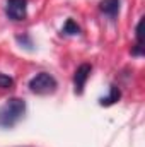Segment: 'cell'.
<instances>
[{"label": "cell", "mask_w": 145, "mask_h": 147, "mask_svg": "<svg viewBox=\"0 0 145 147\" xmlns=\"http://www.w3.org/2000/svg\"><path fill=\"white\" fill-rule=\"evenodd\" d=\"M26 113V103L21 98H10L0 106V128H12Z\"/></svg>", "instance_id": "6da1fadb"}, {"label": "cell", "mask_w": 145, "mask_h": 147, "mask_svg": "<svg viewBox=\"0 0 145 147\" xmlns=\"http://www.w3.org/2000/svg\"><path fill=\"white\" fill-rule=\"evenodd\" d=\"M29 89L31 92L39 94V96H46V94H53L56 91V80L53 75L46 72H39L29 80Z\"/></svg>", "instance_id": "7a4b0ae2"}, {"label": "cell", "mask_w": 145, "mask_h": 147, "mask_svg": "<svg viewBox=\"0 0 145 147\" xmlns=\"http://www.w3.org/2000/svg\"><path fill=\"white\" fill-rule=\"evenodd\" d=\"M5 14L12 21H24L28 16V0H7Z\"/></svg>", "instance_id": "3957f363"}, {"label": "cell", "mask_w": 145, "mask_h": 147, "mask_svg": "<svg viewBox=\"0 0 145 147\" xmlns=\"http://www.w3.org/2000/svg\"><path fill=\"white\" fill-rule=\"evenodd\" d=\"M92 72V67L89 63H82L77 70H75V75H73V86H75V92L77 94H82L84 92V86L89 79V75Z\"/></svg>", "instance_id": "277c9868"}, {"label": "cell", "mask_w": 145, "mask_h": 147, "mask_svg": "<svg viewBox=\"0 0 145 147\" xmlns=\"http://www.w3.org/2000/svg\"><path fill=\"white\" fill-rule=\"evenodd\" d=\"M119 2L121 0H103L99 7H101V10L106 16H109L111 19H114L118 16V12H119Z\"/></svg>", "instance_id": "5b68a950"}, {"label": "cell", "mask_w": 145, "mask_h": 147, "mask_svg": "<svg viewBox=\"0 0 145 147\" xmlns=\"http://www.w3.org/2000/svg\"><path fill=\"white\" fill-rule=\"evenodd\" d=\"M119 98H121V91H119L116 86H111V87H109V94L106 98H101V99H99V105H101V106H111V105L118 103Z\"/></svg>", "instance_id": "8992f818"}, {"label": "cell", "mask_w": 145, "mask_h": 147, "mask_svg": "<svg viewBox=\"0 0 145 147\" xmlns=\"http://www.w3.org/2000/svg\"><path fill=\"white\" fill-rule=\"evenodd\" d=\"M80 33V28L75 24V21L73 19H67V22H65V26H63V34H79Z\"/></svg>", "instance_id": "52a82bcc"}, {"label": "cell", "mask_w": 145, "mask_h": 147, "mask_svg": "<svg viewBox=\"0 0 145 147\" xmlns=\"http://www.w3.org/2000/svg\"><path fill=\"white\" fill-rule=\"evenodd\" d=\"M12 86H14V79L9 77V75H5V74H0V87L2 89H9Z\"/></svg>", "instance_id": "ba28073f"}, {"label": "cell", "mask_w": 145, "mask_h": 147, "mask_svg": "<svg viewBox=\"0 0 145 147\" xmlns=\"http://www.w3.org/2000/svg\"><path fill=\"white\" fill-rule=\"evenodd\" d=\"M135 36H137V43L142 45V21H138V24L135 28Z\"/></svg>", "instance_id": "9c48e42d"}]
</instances>
